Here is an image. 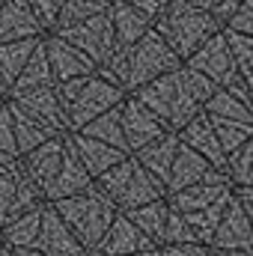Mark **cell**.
I'll use <instances>...</instances> for the list:
<instances>
[{"instance_id": "obj_9", "label": "cell", "mask_w": 253, "mask_h": 256, "mask_svg": "<svg viewBox=\"0 0 253 256\" xmlns=\"http://www.w3.org/2000/svg\"><path fill=\"white\" fill-rule=\"evenodd\" d=\"M39 202H45V194L30 179V173L24 170L21 155H18L15 167L0 173V224H6L9 218L21 214L33 206H39Z\"/></svg>"}, {"instance_id": "obj_27", "label": "cell", "mask_w": 253, "mask_h": 256, "mask_svg": "<svg viewBox=\"0 0 253 256\" xmlns=\"http://www.w3.org/2000/svg\"><path fill=\"white\" fill-rule=\"evenodd\" d=\"M110 21H114V30H116V42H120V48L122 45H131V42H137L149 27H152V18L143 12V9H137V6H131L126 0H110Z\"/></svg>"}, {"instance_id": "obj_52", "label": "cell", "mask_w": 253, "mask_h": 256, "mask_svg": "<svg viewBox=\"0 0 253 256\" xmlns=\"http://www.w3.org/2000/svg\"><path fill=\"white\" fill-rule=\"evenodd\" d=\"M0 92H6V84H3V78H0Z\"/></svg>"}, {"instance_id": "obj_51", "label": "cell", "mask_w": 253, "mask_h": 256, "mask_svg": "<svg viewBox=\"0 0 253 256\" xmlns=\"http://www.w3.org/2000/svg\"><path fill=\"white\" fill-rule=\"evenodd\" d=\"M0 256H15V254H12V248H6V244H0Z\"/></svg>"}, {"instance_id": "obj_15", "label": "cell", "mask_w": 253, "mask_h": 256, "mask_svg": "<svg viewBox=\"0 0 253 256\" xmlns=\"http://www.w3.org/2000/svg\"><path fill=\"white\" fill-rule=\"evenodd\" d=\"M232 188H236V185H232V179L226 176V170H212L206 179L194 182V185L182 188V191L167 194V202H170V208H176V212H196V208H206L208 202L220 200L224 194H230Z\"/></svg>"}, {"instance_id": "obj_34", "label": "cell", "mask_w": 253, "mask_h": 256, "mask_svg": "<svg viewBox=\"0 0 253 256\" xmlns=\"http://www.w3.org/2000/svg\"><path fill=\"white\" fill-rule=\"evenodd\" d=\"M110 6V0H63V9H60V18L54 24V30H66L72 24H80L98 12H104ZM51 30V33H54Z\"/></svg>"}, {"instance_id": "obj_25", "label": "cell", "mask_w": 253, "mask_h": 256, "mask_svg": "<svg viewBox=\"0 0 253 256\" xmlns=\"http://www.w3.org/2000/svg\"><path fill=\"white\" fill-rule=\"evenodd\" d=\"M176 149H179V134H176V131H167V134H161L158 140H152V143H146L143 149H137L134 158H137L152 176H158V179L167 185V176H170Z\"/></svg>"}, {"instance_id": "obj_39", "label": "cell", "mask_w": 253, "mask_h": 256, "mask_svg": "<svg viewBox=\"0 0 253 256\" xmlns=\"http://www.w3.org/2000/svg\"><path fill=\"white\" fill-rule=\"evenodd\" d=\"M27 6L33 9V15H36V21L42 24V30L51 33L54 24H57V18H60L63 0H27Z\"/></svg>"}, {"instance_id": "obj_54", "label": "cell", "mask_w": 253, "mask_h": 256, "mask_svg": "<svg viewBox=\"0 0 253 256\" xmlns=\"http://www.w3.org/2000/svg\"><path fill=\"white\" fill-rule=\"evenodd\" d=\"M214 3H218V0H212V6H214Z\"/></svg>"}, {"instance_id": "obj_23", "label": "cell", "mask_w": 253, "mask_h": 256, "mask_svg": "<svg viewBox=\"0 0 253 256\" xmlns=\"http://www.w3.org/2000/svg\"><path fill=\"white\" fill-rule=\"evenodd\" d=\"M42 206H33L15 218H9L6 224H0V244L18 250V248H33L36 238H39V230H42Z\"/></svg>"}, {"instance_id": "obj_2", "label": "cell", "mask_w": 253, "mask_h": 256, "mask_svg": "<svg viewBox=\"0 0 253 256\" xmlns=\"http://www.w3.org/2000/svg\"><path fill=\"white\" fill-rule=\"evenodd\" d=\"M54 208H57V214L68 224V230L74 232V238L84 244L86 254L96 250V244L102 242V236L108 232L110 220H114L116 212H120L116 202H114L108 194L98 191L96 179H92V185H90L86 191L57 200Z\"/></svg>"}, {"instance_id": "obj_19", "label": "cell", "mask_w": 253, "mask_h": 256, "mask_svg": "<svg viewBox=\"0 0 253 256\" xmlns=\"http://www.w3.org/2000/svg\"><path fill=\"white\" fill-rule=\"evenodd\" d=\"M179 140L190 146L194 152H200L212 167H218V170H226V152L220 149V143H218V134H214V128H212V120H208V114L206 110H200L194 120H190L188 126H182L179 131Z\"/></svg>"}, {"instance_id": "obj_37", "label": "cell", "mask_w": 253, "mask_h": 256, "mask_svg": "<svg viewBox=\"0 0 253 256\" xmlns=\"http://www.w3.org/2000/svg\"><path fill=\"white\" fill-rule=\"evenodd\" d=\"M188 242H196V232L190 230V224L185 220L182 212L170 208L167 224H164V242L161 244H188Z\"/></svg>"}, {"instance_id": "obj_33", "label": "cell", "mask_w": 253, "mask_h": 256, "mask_svg": "<svg viewBox=\"0 0 253 256\" xmlns=\"http://www.w3.org/2000/svg\"><path fill=\"white\" fill-rule=\"evenodd\" d=\"M208 120H212V128H214L218 143H220V149L226 152V158H230L232 152H238V149L253 137V122H238V120L212 116V114H208Z\"/></svg>"}, {"instance_id": "obj_21", "label": "cell", "mask_w": 253, "mask_h": 256, "mask_svg": "<svg viewBox=\"0 0 253 256\" xmlns=\"http://www.w3.org/2000/svg\"><path fill=\"white\" fill-rule=\"evenodd\" d=\"M39 36H45V30L36 21L27 0H3V6H0V42L39 39Z\"/></svg>"}, {"instance_id": "obj_5", "label": "cell", "mask_w": 253, "mask_h": 256, "mask_svg": "<svg viewBox=\"0 0 253 256\" xmlns=\"http://www.w3.org/2000/svg\"><path fill=\"white\" fill-rule=\"evenodd\" d=\"M134 96L158 114V120L170 131H179L182 126H188L190 120L202 110V104L190 96L188 84H185V72H182V63L164 74H158L155 80L143 84L140 90H134Z\"/></svg>"}, {"instance_id": "obj_49", "label": "cell", "mask_w": 253, "mask_h": 256, "mask_svg": "<svg viewBox=\"0 0 253 256\" xmlns=\"http://www.w3.org/2000/svg\"><path fill=\"white\" fill-rule=\"evenodd\" d=\"M190 6H200V9H212V0H188Z\"/></svg>"}, {"instance_id": "obj_35", "label": "cell", "mask_w": 253, "mask_h": 256, "mask_svg": "<svg viewBox=\"0 0 253 256\" xmlns=\"http://www.w3.org/2000/svg\"><path fill=\"white\" fill-rule=\"evenodd\" d=\"M226 176L232 179L236 188H248L253 191V137L226 158Z\"/></svg>"}, {"instance_id": "obj_36", "label": "cell", "mask_w": 253, "mask_h": 256, "mask_svg": "<svg viewBox=\"0 0 253 256\" xmlns=\"http://www.w3.org/2000/svg\"><path fill=\"white\" fill-rule=\"evenodd\" d=\"M224 36H226V42H230V51H232V57H236L238 72L244 74L248 68H253V36L238 33V30H230V27H224Z\"/></svg>"}, {"instance_id": "obj_13", "label": "cell", "mask_w": 253, "mask_h": 256, "mask_svg": "<svg viewBox=\"0 0 253 256\" xmlns=\"http://www.w3.org/2000/svg\"><path fill=\"white\" fill-rule=\"evenodd\" d=\"M208 248H214V250H253V224L236 194H232Z\"/></svg>"}, {"instance_id": "obj_29", "label": "cell", "mask_w": 253, "mask_h": 256, "mask_svg": "<svg viewBox=\"0 0 253 256\" xmlns=\"http://www.w3.org/2000/svg\"><path fill=\"white\" fill-rule=\"evenodd\" d=\"M128 218L161 248V242H164V224H167V214H170V202H167V196H161V200H152V202H146V206H137V208H128L126 212Z\"/></svg>"}, {"instance_id": "obj_38", "label": "cell", "mask_w": 253, "mask_h": 256, "mask_svg": "<svg viewBox=\"0 0 253 256\" xmlns=\"http://www.w3.org/2000/svg\"><path fill=\"white\" fill-rule=\"evenodd\" d=\"M182 72H185V84H188L190 96L200 102V104H206L212 96H214V90H218V84L212 80V78H206L202 72H196V68H190L188 63H182Z\"/></svg>"}, {"instance_id": "obj_20", "label": "cell", "mask_w": 253, "mask_h": 256, "mask_svg": "<svg viewBox=\"0 0 253 256\" xmlns=\"http://www.w3.org/2000/svg\"><path fill=\"white\" fill-rule=\"evenodd\" d=\"M68 137H72L74 152H78V158L84 161V167L90 170L92 179L102 176L104 170H110L114 164H120L126 155H131L126 149H116V146H110V143H104V140H98V137H90V134H84V131H68Z\"/></svg>"}, {"instance_id": "obj_50", "label": "cell", "mask_w": 253, "mask_h": 256, "mask_svg": "<svg viewBox=\"0 0 253 256\" xmlns=\"http://www.w3.org/2000/svg\"><path fill=\"white\" fill-rule=\"evenodd\" d=\"M128 256H158V248H149V250H137V254H128Z\"/></svg>"}, {"instance_id": "obj_43", "label": "cell", "mask_w": 253, "mask_h": 256, "mask_svg": "<svg viewBox=\"0 0 253 256\" xmlns=\"http://www.w3.org/2000/svg\"><path fill=\"white\" fill-rule=\"evenodd\" d=\"M238 6H242V0H218V3L212 6V15H214V18H218V24L224 27V24L236 15V9H238Z\"/></svg>"}, {"instance_id": "obj_26", "label": "cell", "mask_w": 253, "mask_h": 256, "mask_svg": "<svg viewBox=\"0 0 253 256\" xmlns=\"http://www.w3.org/2000/svg\"><path fill=\"white\" fill-rule=\"evenodd\" d=\"M42 86H54V72H51L48 54H45V42L39 39V45L33 48L27 66L21 68V74L15 78V84L6 90V96H24V92L42 90Z\"/></svg>"}, {"instance_id": "obj_46", "label": "cell", "mask_w": 253, "mask_h": 256, "mask_svg": "<svg viewBox=\"0 0 253 256\" xmlns=\"http://www.w3.org/2000/svg\"><path fill=\"white\" fill-rule=\"evenodd\" d=\"M242 84H244V90H248V96H250V104H253V68H248V72L242 74Z\"/></svg>"}, {"instance_id": "obj_41", "label": "cell", "mask_w": 253, "mask_h": 256, "mask_svg": "<svg viewBox=\"0 0 253 256\" xmlns=\"http://www.w3.org/2000/svg\"><path fill=\"white\" fill-rule=\"evenodd\" d=\"M230 30H238V33H248L253 36V0H242V6L236 9V15L224 24Z\"/></svg>"}, {"instance_id": "obj_12", "label": "cell", "mask_w": 253, "mask_h": 256, "mask_svg": "<svg viewBox=\"0 0 253 256\" xmlns=\"http://www.w3.org/2000/svg\"><path fill=\"white\" fill-rule=\"evenodd\" d=\"M33 248H39L48 256H90L84 250V244L74 238V232L68 230V224L57 214L54 202H48V200L42 206V230H39V238Z\"/></svg>"}, {"instance_id": "obj_42", "label": "cell", "mask_w": 253, "mask_h": 256, "mask_svg": "<svg viewBox=\"0 0 253 256\" xmlns=\"http://www.w3.org/2000/svg\"><path fill=\"white\" fill-rule=\"evenodd\" d=\"M206 244L200 242H188V244H161L158 256H206Z\"/></svg>"}, {"instance_id": "obj_30", "label": "cell", "mask_w": 253, "mask_h": 256, "mask_svg": "<svg viewBox=\"0 0 253 256\" xmlns=\"http://www.w3.org/2000/svg\"><path fill=\"white\" fill-rule=\"evenodd\" d=\"M42 39V36H39ZM39 39H15V42H0V78L6 84V90L15 84V78L21 74V68L27 66L33 48L39 45Z\"/></svg>"}, {"instance_id": "obj_53", "label": "cell", "mask_w": 253, "mask_h": 256, "mask_svg": "<svg viewBox=\"0 0 253 256\" xmlns=\"http://www.w3.org/2000/svg\"><path fill=\"white\" fill-rule=\"evenodd\" d=\"M3 98H6V92H0V102H3Z\"/></svg>"}, {"instance_id": "obj_24", "label": "cell", "mask_w": 253, "mask_h": 256, "mask_svg": "<svg viewBox=\"0 0 253 256\" xmlns=\"http://www.w3.org/2000/svg\"><path fill=\"white\" fill-rule=\"evenodd\" d=\"M6 102H9V110H12V128H15V146H18V155H24V152L36 149L39 143L57 137V131L48 126V122H42L39 116L27 114V110H24L21 104H15L12 98H6Z\"/></svg>"}, {"instance_id": "obj_28", "label": "cell", "mask_w": 253, "mask_h": 256, "mask_svg": "<svg viewBox=\"0 0 253 256\" xmlns=\"http://www.w3.org/2000/svg\"><path fill=\"white\" fill-rule=\"evenodd\" d=\"M232 194H224L220 200H214V202H208L206 208H196V212H182L185 214V220L190 224V230L196 232V242L200 244H206L208 248V242H212V236H214V230H218V224H220V218H224V212H226V206H230V200H232Z\"/></svg>"}, {"instance_id": "obj_7", "label": "cell", "mask_w": 253, "mask_h": 256, "mask_svg": "<svg viewBox=\"0 0 253 256\" xmlns=\"http://www.w3.org/2000/svg\"><path fill=\"white\" fill-rule=\"evenodd\" d=\"M108 9L98 12V15H92V18H86V21H80V24L66 27V30H54V33H60L63 39H68L74 48H80L96 66H104L116 54V48H120L116 30H114V21H110Z\"/></svg>"}, {"instance_id": "obj_44", "label": "cell", "mask_w": 253, "mask_h": 256, "mask_svg": "<svg viewBox=\"0 0 253 256\" xmlns=\"http://www.w3.org/2000/svg\"><path fill=\"white\" fill-rule=\"evenodd\" d=\"M236 196H238V202L244 206V212H248V218H250V224H253V191H248V188H236Z\"/></svg>"}, {"instance_id": "obj_32", "label": "cell", "mask_w": 253, "mask_h": 256, "mask_svg": "<svg viewBox=\"0 0 253 256\" xmlns=\"http://www.w3.org/2000/svg\"><path fill=\"white\" fill-rule=\"evenodd\" d=\"M80 131H84V134H90V137H98V140H104V143H110V146H116V149H126V152H128L126 131H122V116H120V104H116V108H110V110H104V114H98L92 122H86Z\"/></svg>"}, {"instance_id": "obj_18", "label": "cell", "mask_w": 253, "mask_h": 256, "mask_svg": "<svg viewBox=\"0 0 253 256\" xmlns=\"http://www.w3.org/2000/svg\"><path fill=\"white\" fill-rule=\"evenodd\" d=\"M63 158H66V134H57V137L39 143L36 149L24 152V155H21V164H24V170L30 173V179L45 191L48 182L57 176Z\"/></svg>"}, {"instance_id": "obj_11", "label": "cell", "mask_w": 253, "mask_h": 256, "mask_svg": "<svg viewBox=\"0 0 253 256\" xmlns=\"http://www.w3.org/2000/svg\"><path fill=\"white\" fill-rule=\"evenodd\" d=\"M149 248H158V244L128 218L126 212H116L108 232L102 236V242L96 244V250L90 256H128V254H137V250H149Z\"/></svg>"}, {"instance_id": "obj_4", "label": "cell", "mask_w": 253, "mask_h": 256, "mask_svg": "<svg viewBox=\"0 0 253 256\" xmlns=\"http://www.w3.org/2000/svg\"><path fill=\"white\" fill-rule=\"evenodd\" d=\"M57 92L63 98L66 120H68L72 131H80L86 122H92L98 114L116 108L128 96L122 86H116L114 80L102 78L98 72H90V74H80V78L57 84Z\"/></svg>"}, {"instance_id": "obj_10", "label": "cell", "mask_w": 253, "mask_h": 256, "mask_svg": "<svg viewBox=\"0 0 253 256\" xmlns=\"http://www.w3.org/2000/svg\"><path fill=\"white\" fill-rule=\"evenodd\" d=\"M120 116H122V131H126V143L128 152L134 155L137 149H143L146 143L158 140L161 134H167L170 128L158 120L155 110H149L134 92H128L126 98L120 102Z\"/></svg>"}, {"instance_id": "obj_22", "label": "cell", "mask_w": 253, "mask_h": 256, "mask_svg": "<svg viewBox=\"0 0 253 256\" xmlns=\"http://www.w3.org/2000/svg\"><path fill=\"white\" fill-rule=\"evenodd\" d=\"M212 170H218V167H212L200 152H194L190 146H185L182 140H179V149H176V158H173V167H170V176H167V194L173 191H182V188H188L194 182H200V179H206Z\"/></svg>"}, {"instance_id": "obj_8", "label": "cell", "mask_w": 253, "mask_h": 256, "mask_svg": "<svg viewBox=\"0 0 253 256\" xmlns=\"http://www.w3.org/2000/svg\"><path fill=\"white\" fill-rule=\"evenodd\" d=\"M182 63H188L190 68L202 72V74L212 78L218 86H230V84H236V80L242 78V72H238V66H236V57H232V51H230V42H226V36H224V27H220L218 33H212L188 60H182Z\"/></svg>"}, {"instance_id": "obj_17", "label": "cell", "mask_w": 253, "mask_h": 256, "mask_svg": "<svg viewBox=\"0 0 253 256\" xmlns=\"http://www.w3.org/2000/svg\"><path fill=\"white\" fill-rule=\"evenodd\" d=\"M12 98L15 104H21L27 114L39 116L42 122L54 128L57 134H68V120H66V108H63V98L57 92V84L54 86H42V90H33V92H24V96H6Z\"/></svg>"}, {"instance_id": "obj_45", "label": "cell", "mask_w": 253, "mask_h": 256, "mask_svg": "<svg viewBox=\"0 0 253 256\" xmlns=\"http://www.w3.org/2000/svg\"><path fill=\"white\" fill-rule=\"evenodd\" d=\"M15 161H18V155H12V152H3V149H0V173H3V170H9V167H15Z\"/></svg>"}, {"instance_id": "obj_1", "label": "cell", "mask_w": 253, "mask_h": 256, "mask_svg": "<svg viewBox=\"0 0 253 256\" xmlns=\"http://www.w3.org/2000/svg\"><path fill=\"white\" fill-rule=\"evenodd\" d=\"M179 63H182V60H179L176 51L164 42V36H161L155 27H149L137 42L116 48V54H114L104 66H96V72H98L102 78L114 80L116 86H122L126 92H134V90H140L143 84L155 80L158 74L176 68Z\"/></svg>"}, {"instance_id": "obj_55", "label": "cell", "mask_w": 253, "mask_h": 256, "mask_svg": "<svg viewBox=\"0 0 253 256\" xmlns=\"http://www.w3.org/2000/svg\"><path fill=\"white\" fill-rule=\"evenodd\" d=\"M0 6H3V0H0Z\"/></svg>"}, {"instance_id": "obj_40", "label": "cell", "mask_w": 253, "mask_h": 256, "mask_svg": "<svg viewBox=\"0 0 253 256\" xmlns=\"http://www.w3.org/2000/svg\"><path fill=\"white\" fill-rule=\"evenodd\" d=\"M0 149L18 155V146H15V128H12V110H9V102H6V98L0 102Z\"/></svg>"}, {"instance_id": "obj_14", "label": "cell", "mask_w": 253, "mask_h": 256, "mask_svg": "<svg viewBox=\"0 0 253 256\" xmlns=\"http://www.w3.org/2000/svg\"><path fill=\"white\" fill-rule=\"evenodd\" d=\"M42 42H45V54H48L51 72H54V84H63V80L96 72V63L80 48H74L68 39H63L60 33H45Z\"/></svg>"}, {"instance_id": "obj_16", "label": "cell", "mask_w": 253, "mask_h": 256, "mask_svg": "<svg viewBox=\"0 0 253 256\" xmlns=\"http://www.w3.org/2000/svg\"><path fill=\"white\" fill-rule=\"evenodd\" d=\"M90 185H92V176H90V170L84 167V161L78 158L72 137L66 134V158H63V164H60V170H57V176L48 182V188L42 194H45L48 202H57V200H63V196L86 191Z\"/></svg>"}, {"instance_id": "obj_47", "label": "cell", "mask_w": 253, "mask_h": 256, "mask_svg": "<svg viewBox=\"0 0 253 256\" xmlns=\"http://www.w3.org/2000/svg\"><path fill=\"white\" fill-rule=\"evenodd\" d=\"M15 256H48V254H42L39 248H18V250H12Z\"/></svg>"}, {"instance_id": "obj_31", "label": "cell", "mask_w": 253, "mask_h": 256, "mask_svg": "<svg viewBox=\"0 0 253 256\" xmlns=\"http://www.w3.org/2000/svg\"><path fill=\"white\" fill-rule=\"evenodd\" d=\"M202 110L212 114V116H226V120H238V122H253V108L242 96H236L230 86H218L214 96L202 104Z\"/></svg>"}, {"instance_id": "obj_6", "label": "cell", "mask_w": 253, "mask_h": 256, "mask_svg": "<svg viewBox=\"0 0 253 256\" xmlns=\"http://www.w3.org/2000/svg\"><path fill=\"white\" fill-rule=\"evenodd\" d=\"M96 185H98V191H104L116 202L120 212H128V208H137V206H146L152 200L167 196L164 182L158 176H152L134 155H126L120 164H114L110 170L96 176Z\"/></svg>"}, {"instance_id": "obj_3", "label": "cell", "mask_w": 253, "mask_h": 256, "mask_svg": "<svg viewBox=\"0 0 253 256\" xmlns=\"http://www.w3.org/2000/svg\"><path fill=\"white\" fill-rule=\"evenodd\" d=\"M152 27L164 36V42L176 51L179 60H188L212 33L220 30L212 9L190 6L188 0H167V6L152 21Z\"/></svg>"}, {"instance_id": "obj_48", "label": "cell", "mask_w": 253, "mask_h": 256, "mask_svg": "<svg viewBox=\"0 0 253 256\" xmlns=\"http://www.w3.org/2000/svg\"><path fill=\"white\" fill-rule=\"evenodd\" d=\"M214 256H253V250H214Z\"/></svg>"}]
</instances>
